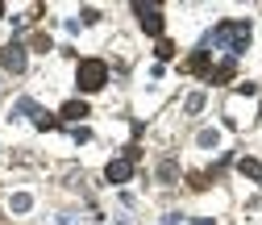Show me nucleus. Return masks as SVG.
<instances>
[{"label":"nucleus","instance_id":"nucleus-1","mask_svg":"<svg viewBox=\"0 0 262 225\" xmlns=\"http://www.w3.org/2000/svg\"><path fill=\"white\" fill-rule=\"evenodd\" d=\"M250 38H254V29H250V21H221L212 34L204 38L208 46H229L233 54H242L246 46H250Z\"/></svg>","mask_w":262,"mask_h":225},{"label":"nucleus","instance_id":"nucleus-2","mask_svg":"<svg viewBox=\"0 0 262 225\" xmlns=\"http://www.w3.org/2000/svg\"><path fill=\"white\" fill-rule=\"evenodd\" d=\"M104 79H108V63H104V58H83V63H79V75H75L79 92H100Z\"/></svg>","mask_w":262,"mask_h":225},{"label":"nucleus","instance_id":"nucleus-3","mask_svg":"<svg viewBox=\"0 0 262 225\" xmlns=\"http://www.w3.org/2000/svg\"><path fill=\"white\" fill-rule=\"evenodd\" d=\"M134 13H138V21H142V29H146L150 38H162V9H158V5L134 0Z\"/></svg>","mask_w":262,"mask_h":225},{"label":"nucleus","instance_id":"nucleus-4","mask_svg":"<svg viewBox=\"0 0 262 225\" xmlns=\"http://www.w3.org/2000/svg\"><path fill=\"white\" fill-rule=\"evenodd\" d=\"M0 67H5L9 75H25V46L21 42H9L5 50H0Z\"/></svg>","mask_w":262,"mask_h":225},{"label":"nucleus","instance_id":"nucleus-5","mask_svg":"<svg viewBox=\"0 0 262 225\" xmlns=\"http://www.w3.org/2000/svg\"><path fill=\"white\" fill-rule=\"evenodd\" d=\"M183 71H191V75H204L208 79V71H212V58H208V50L200 46V50H191L187 58H183Z\"/></svg>","mask_w":262,"mask_h":225},{"label":"nucleus","instance_id":"nucleus-6","mask_svg":"<svg viewBox=\"0 0 262 225\" xmlns=\"http://www.w3.org/2000/svg\"><path fill=\"white\" fill-rule=\"evenodd\" d=\"M129 175H134V158H125V154L113 158V163L104 167V179H108V183H125Z\"/></svg>","mask_w":262,"mask_h":225},{"label":"nucleus","instance_id":"nucleus-7","mask_svg":"<svg viewBox=\"0 0 262 225\" xmlns=\"http://www.w3.org/2000/svg\"><path fill=\"white\" fill-rule=\"evenodd\" d=\"M233 75H237V63L233 58H221L216 67L208 71V84H233Z\"/></svg>","mask_w":262,"mask_h":225},{"label":"nucleus","instance_id":"nucleus-8","mask_svg":"<svg viewBox=\"0 0 262 225\" xmlns=\"http://www.w3.org/2000/svg\"><path fill=\"white\" fill-rule=\"evenodd\" d=\"M38 113H42V109H38V100H29V96H21V100L13 105V113H9V117H13V121H21V117H29V121H34Z\"/></svg>","mask_w":262,"mask_h":225},{"label":"nucleus","instance_id":"nucleus-9","mask_svg":"<svg viewBox=\"0 0 262 225\" xmlns=\"http://www.w3.org/2000/svg\"><path fill=\"white\" fill-rule=\"evenodd\" d=\"M237 171H242L246 179H262V163H258V158H250V154L237 158Z\"/></svg>","mask_w":262,"mask_h":225},{"label":"nucleus","instance_id":"nucleus-10","mask_svg":"<svg viewBox=\"0 0 262 225\" xmlns=\"http://www.w3.org/2000/svg\"><path fill=\"white\" fill-rule=\"evenodd\" d=\"M83 117H88L83 100H67V105H62V121H83Z\"/></svg>","mask_w":262,"mask_h":225},{"label":"nucleus","instance_id":"nucleus-11","mask_svg":"<svg viewBox=\"0 0 262 225\" xmlns=\"http://www.w3.org/2000/svg\"><path fill=\"white\" fill-rule=\"evenodd\" d=\"M175 179H179L175 158H162V163H158V183H175Z\"/></svg>","mask_w":262,"mask_h":225},{"label":"nucleus","instance_id":"nucleus-12","mask_svg":"<svg viewBox=\"0 0 262 225\" xmlns=\"http://www.w3.org/2000/svg\"><path fill=\"white\" fill-rule=\"evenodd\" d=\"M9 209H13V213H29V209H34V196H29V192H13V196H9Z\"/></svg>","mask_w":262,"mask_h":225},{"label":"nucleus","instance_id":"nucleus-13","mask_svg":"<svg viewBox=\"0 0 262 225\" xmlns=\"http://www.w3.org/2000/svg\"><path fill=\"white\" fill-rule=\"evenodd\" d=\"M195 146H204V150L221 146V130H200V134H195Z\"/></svg>","mask_w":262,"mask_h":225},{"label":"nucleus","instance_id":"nucleus-14","mask_svg":"<svg viewBox=\"0 0 262 225\" xmlns=\"http://www.w3.org/2000/svg\"><path fill=\"white\" fill-rule=\"evenodd\" d=\"M183 109H187V117H200L204 113V92H191L187 100H183Z\"/></svg>","mask_w":262,"mask_h":225},{"label":"nucleus","instance_id":"nucleus-15","mask_svg":"<svg viewBox=\"0 0 262 225\" xmlns=\"http://www.w3.org/2000/svg\"><path fill=\"white\" fill-rule=\"evenodd\" d=\"M154 54H158V58H175V42H167V38H158Z\"/></svg>","mask_w":262,"mask_h":225},{"label":"nucleus","instance_id":"nucleus-16","mask_svg":"<svg viewBox=\"0 0 262 225\" xmlns=\"http://www.w3.org/2000/svg\"><path fill=\"white\" fill-rule=\"evenodd\" d=\"M54 225H79V209H67V213H58Z\"/></svg>","mask_w":262,"mask_h":225},{"label":"nucleus","instance_id":"nucleus-17","mask_svg":"<svg viewBox=\"0 0 262 225\" xmlns=\"http://www.w3.org/2000/svg\"><path fill=\"white\" fill-rule=\"evenodd\" d=\"M34 125H38V130H54V125H58V121H54L50 113H38V117H34Z\"/></svg>","mask_w":262,"mask_h":225},{"label":"nucleus","instance_id":"nucleus-18","mask_svg":"<svg viewBox=\"0 0 262 225\" xmlns=\"http://www.w3.org/2000/svg\"><path fill=\"white\" fill-rule=\"evenodd\" d=\"M96 21H100V9H83L79 13V25H96Z\"/></svg>","mask_w":262,"mask_h":225},{"label":"nucleus","instance_id":"nucleus-19","mask_svg":"<svg viewBox=\"0 0 262 225\" xmlns=\"http://www.w3.org/2000/svg\"><path fill=\"white\" fill-rule=\"evenodd\" d=\"M208 183H212L208 171H195V175H191V188H208Z\"/></svg>","mask_w":262,"mask_h":225},{"label":"nucleus","instance_id":"nucleus-20","mask_svg":"<svg viewBox=\"0 0 262 225\" xmlns=\"http://www.w3.org/2000/svg\"><path fill=\"white\" fill-rule=\"evenodd\" d=\"M71 138H75V142H92V130H88V125H75Z\"/></svg>","mask_w":262,"mask_h":225},{"label":"nucleus","instance_id":"nucleus-21","mask_svg":"<svg viewBox=\"0 0 262 225\" xmlns=\"http://www.w3.org/2000/svg\"><path fill=\"white\" fill-rule=\"evenodd\" d=\"M29 46H34V50H50V38H46V34H34V38H29Z\"/></svg>","mask_w":262,"mask_h":225},{"label":"nucleus","instance_id":"nucleus-22","mask_svg":"<svg viewBox=\"0 0 262 225\" xmlns=\"http://www.w3.org/2000/svg\"><path fill=\"white\" fill-rule=\"evenodd\" d=\"M195 225H216V221L212 217H195Z\"/></svg>","mask_w":262,"mask_h":225},{"label":"nucleus","instance_id":"nucleus-23","mask_svg":"<svg viewBox=\"0 0 262 225\" xmlns=\"http://www.w3.org/2000/svg\"><path fill=\"white\" fill-rule=\"evenodd\" d=\"M113 225H134V221H129V217H117V221H113Z\"/></svg>","mask_w":262,"mask_h":225},{"label":"nucleus","instance_id":"nucleus-24","mask_svg":"<svg viewBox=\"0 0 262 225\" xmlns=\"http://www.w3.org/2000/svg\"><path fill=\"white\" fill-rule=\"evenodd\" d=\"M0 17H5V0H0Z\"/></svg>","mask_w":262,"mask_h":225}]
</instances>
